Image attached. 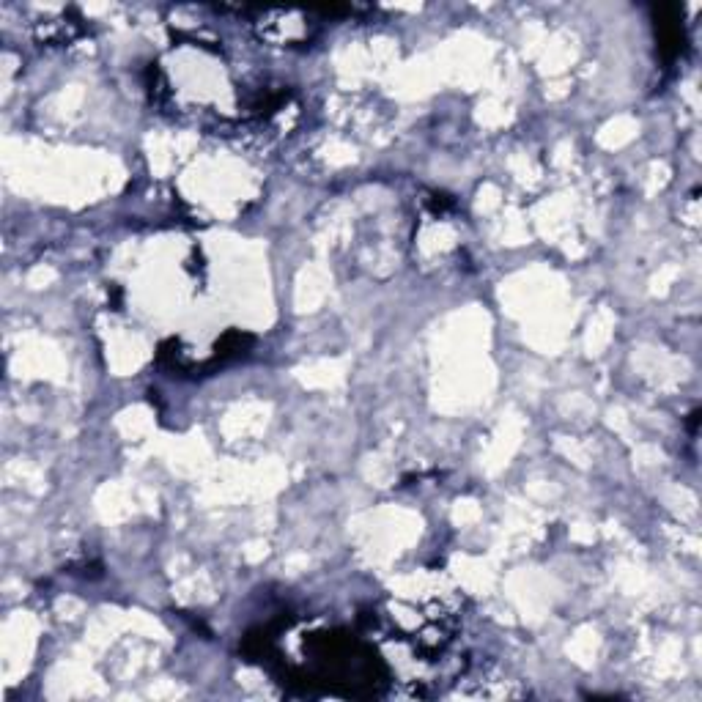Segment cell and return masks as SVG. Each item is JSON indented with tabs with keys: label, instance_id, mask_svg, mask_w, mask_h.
<instances>
[{
	"label": "cell",
	"instance_id": "6da1fadb",
	"mask_svg": "<svg viewBox=\"0 0 702 702\" xmlns=\"http://www.w3.org/2000/svg\"><path fill=\"white\" fill-rule=\"evenodd\" d=\"M653 14H656V33H659L661 55H664L667 61H672V58L681 55L683 44H686L678 9H672V6H656Z\"/></svg>",
	"mask_w": 702,
	"mask_h": 702
}]
</instances>
